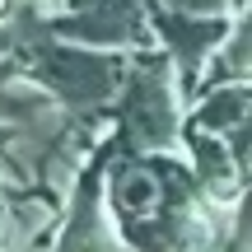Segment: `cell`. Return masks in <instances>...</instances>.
<instances>
[{"label":"cell","mask_w":252,"mask_h":252,"mask_svg":"<svg viewBox=\"0 0 252 252\" xmlns=\"http://www.w3.org/2000/svg\"><path fill=\"white\" fill-rule=\"evenodd\" d=\"M182 75L163 47H140L131 56L126 84L112 103V122L131 154H182L187 112H182Z\"/></svg>","instance_id":"obj_1"},{"label":"cell","mask_w":252,"mask_h":252,"mask_svg":"<svg viewBox=\"0 0 252 252\" xmlns=\"http://www.w3.org/2000/svg\"><path fill=\"white\" fill-rule=\"evenodd\" d=\"M14 56L75 117H94V112L112 108L122 84H126V70H131V56L126 52H103V47H84V42L52 37V33L28 42V47H19Z\"/></svg>","instance_id":"obj_2"},{"label":"cell","mask_w":252,"mask_h":252,"mask_svg":"<svg viewBox=\"0 0 252 252\" xmlns=\"http://www.w3.org/2000/svg\"><path fill=\"white\" fill-rule=\"evenodd\" d=\"M52 37H70L103 52L150 47V0H61V9L52 14Z\"/></svg>","instance_id":"obj_3"},{"label":"cell","mask_w":252,"mask_h":252,"mask_svg":"<svg viewBox=\"0 0 252 252\" xmlns=\"http://www.w3.org/2000/svg\"><path fill=\"white\" fill-rule=\"evenodd\" d=\"M150 24H154V42L173 56V65L182 75V89L191 98L201 70H210V61L220 56V47L234 33V14H182V9L150 0Z\"/></svg>","instance_id":"obj_4"},{"label":"cell","mask_w":252,"mask_h":252,"mask_svg":"<svg viewBox=\"0 0 252 252\" xmlns=\"http://www.w3.org/2000/svg\"><path fill=\"white\" fill-rule=\"evenodd\" d=\"M52 252H131L108 206V159H94L65 196V220Z\"/></svg>","instance_id":"obj_5"},{"label":"cell","mask_w":252,"mask_h":252,"mask_svg":"<svg viewBox=\"0 0 252 252\" xmlns=\"http://www.w3.org/2000/svg\"><path fill=\"white\" fill-rule=\"evenodd\" d=\"M234 80H252V5L234 14V33L210 61V84H234Z\"/></svg>","instance_id":"obj_6"},{"label":"cell","mask_w":252,"mask_h":252,"mask_svg":"<svg viewBox=\"0 0 252 252\" xmlns=\"http://www.w3.org/2000/svg\"><path fill=\"white\" fill-rule=\"evenodd\" d=\"M168 9H182V14H234V0H159Z\"/></svg>","instance_id":"obj_7"},{"label":"cell","mask_w":252,"mask_h":252,"mask_svg":"<svg viewBox=\"0 0 252 252\" xmlns=\"http://www.w3.org/2000/svg\"><path fill=\"white\" fill-rule=\"evenodd\" d=\"M14 52H19V37L9 33L5 24H0V61H9V56H14Z\"/></svg>","instance_id":"obj_8"},{"label":"cell","mask_w":252,"mask_h":252,"mask_svg":"<svg viewBox=\"0 0 252 252\" xmlns=\"http://www.w3.org/2000/svg\"><path fill=\"white\" fill-rule=\"evenodd\" d=\"M234 5H238V9H243V5H252V0H234ZM238 9H234V14H238Z\"/></svg>","instance_id":"obj_9"},{"label":"cell","mask_w":252,"mask_h":252,"mask_svg":"<svg viewBox=\"0 0 252 252\" xmlns=\"http://www.w3.org/2000/svg\"><path fill=\"white\" fill-rule=\"evenodd\" d=\"M56 5H61V0H56Z\"/></svg>","instance_id":"obj_10"}]
</instances>
